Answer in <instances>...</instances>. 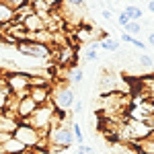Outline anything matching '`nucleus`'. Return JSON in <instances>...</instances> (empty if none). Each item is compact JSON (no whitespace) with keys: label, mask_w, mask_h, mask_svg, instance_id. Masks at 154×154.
I'll use <instances>...</instances> for the list:
<instances>
[{"label":"nucleus","mask_w":154,"mask_h":154,"mask_svg":"<svg viewBox=\"0 0 154 154\" xmlns=\"http://www.w3.org/2000/svg\"><path fill=\"white\" fill-rule=\"evenodd\" d=\"M117 23L121 25V27H125V25H128V23H131V21H130V17H128L125 12H119V17H117Z\"/></svg>","instance_id":"22"},{"label":"nucleus","mask_w":154,"mask_h":154,"mask_svg":"<svg viewBox=\"0 0 154 154\" xmlns=\"http://www.w3.org/2000/svg\"><path fill=\"white\" fill-rule=\"evenodd\" d=\"M23 154H31V152H29V150H27V152H23Z\"/></svg>","instance_id":"29"},{"label":"nucleus","mask_w":154,"mask_h":154,"mask_svg":"<svg viewBox=\"0 0 154 154\" xmlns=\"http://www.w3.org/2000/svg\"><path fill=\"white\" fill-rule=\"evenodd\" d=\"M0 43H2V35H0Z\"/></svg>","instance_id":"30"},{"label":"nucleus","mask_w":154,"mask_h":154,"mask_svg":"<svg viewBox=\"0 0 154 154\" xmlns=\"http://www.w3.org/2000/svg\"><path fill=\"white\" fill-rule=\"evenodd\" d=\"M35 109H37V103L29 95L25 97V99H19V105H17V119L27 121V119L35 113Z\"/></svg>","instance_id":"7"},{"label":"nucleus","mask_w":154,"mask_h":154,"mask_svg":"<svg viewBox=\"0 0 154 154\" xmlns=\"http://www.w3.org/2000/svg\"><path fill=\"white\" fill-rule=\"evenodd\" d=\"M78 152H82V154H93V148H91V146H80V148H78Z\"/></svg>","instance_id":"25"},{"label":"nucleus","mask_w":154,"mask_h":154,"mask_svg":"<svg viewBox=\"0 0 154 154\" xmlns=\"http://www.w3.org/2000/svg\"><path fill=\"white\" fill-rule=\"evenodd\" d=\"M72 134H74V138H76V142L82 146V131H80V125L76 123V121H72Z\"/></svg>","instance_id":"20"},{"label":"nucleus","mask_w":154,"mask_h":154,"mask_svg":"<svg viewBox=\"0 0 154 154\" xmlns=\"http://www.w3.org/2000/svg\"><path fill=\"white\" fill-rule=\"evenodd\" d=\"M148 41H150V45H154V31L150 33V35H148Z\"/></svg>","instance_id":"27"},{"label":"nucleus","mask_w":154,"mask_h":154,"mask_svg":"<svg viewBox=\"0 0 154 154\" xmlns=\"http://www.w3.org/2000/svg\"><path fill=\"white\" fill-rule=\"evenodd\" d=\"M17 49L23 54V56H29V58H37V60H45L49 58V45L45 43H35V41H21L17 43Z\"/></svg>","instance_id":"6"},{"label":"nucleus","mask_w":154,"mask_h":154,"mask_svg":"<svg viewBox=\"0 0 154 154\" xmlns=\"http://www.w3.org/2000/svg\"><path fill=\"white\" fill-rule=\"evenodd\" d=\"M138 148H140V154H154V140H142L138 142Z\"/></svg>","instance_id":"16"},{"label":"nucleus","mask_w":154,"mask_h":154,"mask_svg":"<svg viewBox=\"0 0 154 154\" xmlns=\"http://www.w3.org/2000/svg\"><path fill=\"white\" fill-rule=\"evenodd\" d=\"M29 97L33 99L37 103V107L39 105H48V103H51V88H29Z\"/></svg>","instance_id":"10"},{"label":"nucleus","mask_w":154,"mask_h":154,"mask_svg":"<svg viewBox=\"0 0 154 154\" xmlns=\"http://www.w3.org/2000/svg\"><path fill=\"white\" fill-rule=\"evenodd\" d=\"M23 27H25L27 33H39V31H45V21H41L35 12H33L31 17H27L23 21Z\"/></svg>","instance_id":"11"},{"label":"nucleus","mask_w":154,"mask_h":154,"mask_svg":"<svg viewBox=\"0 0 154 154\" xmlns=\"http://www.w3.org/2000/svg\"><path fill=\"white\" fill-rule=\"evenodd\" d=\"M99 48H103L105 51H117L119 49V41L113 39V37H107V39H103V41L99 43Z\"/></svg>","instance_id":"15"},{"label":"nucleus","mask_w":154,"mask_h":154,"mask_svg":"<svg viewBox=\"0 0 154 154\" xmlns=\"http://www.w3.org/2000/svg\"><path fill=\"white\" fill-rule=\"evenodd\" d=\"M12 138L14 140H19V142L23 144L27 150H33L37 144H39V140L43 138L41 134L37 130H33L27 121H19V125H17V130L12 131Z\"/></svg>","instance_id":"4"},{"label":"nucleus","mask_w":154,"mask_h":154,"mask_svg":"<svg viewBox=\"0 0 154 154\" xmlns=\"http://www.w3.org/2000/svg\"><path fill=\"white\" fill-rule=\"evenodd\" d=\"M148 11L154 12V0H152V2H148Z\"/></svg>","instance_id":"28"},{"label":"nucleus","mask_w":154,"mask_h":154,"mask_svg":"<svg viewBox=\"0 0 154 154\" xmlns=\"http://www.w3.org/2000/svg\"><path fill=\"white\" fill-rule=\"evenodd\" d=\"M97 48H99V43H97V41H93V43L88 45L86 54H84V60H86V62H93V60H97V56H99V54H97Z\"/></svg>","instance_id":"17"},{"label":"nucleus","mask_w":154,"mask_h":154,"mask_svg":"<svg viewBox=\"0 0 154 154\" xmlns=\"http://www.w3.org/2000/svg\"><path fill=\"white\" fill-rule=\"evenodd\" d=\"M54 115H56V107L51 105V103L39 105L35 109V113L27 119V123H29L33 130H37L41 136H48L49 128H51V121H54Z\"/></svg>","instance_id":"1"},{"label":"nucleus","mask_w":154,"mask_h":154,"mask_svg":"<svg viewBox=\"0 0 154 154\" xmlns=\"http://www.w3.org/2000/svg\"><path fill=\"white\" fill-rule=\"evenodd\" d=\"M6 78V86H8V91H11V95H14L17 99H25V97L29 95V74L27 72H19L14 70L11 74H6L4 76Z\"/></svg>","instance_id":"3"},{"label":"nucleus","mask_w":154,"mask_h":154,"mask_svg":"<svg viewBox=\"0 0 154 154\" xmlns=\"http://www.w3.org/2000/svg\"><path fill=\"white\" fill-rule=\"evenodd\" d=\"M48 142L49 146H56L60 150L70 148L74 142V134H72V123H62V125H51L48 131Z\"/></svg>","instance_id":"2"},{"label":"nucleus","mask_w":154,"mask_h":154,"mask_svg":"<svg viewBox=\"0 0 154 154\" xmlns=\"http://www.w3.org/2000/svg\"><path fill=\"white\" fill-rule=\"evenodd\" d=\"M130 43H131V45H136L138 49H144V43L140 41V39H136V37H131V39H130Z\"/></svg>","instance_id":"24"},{"label":"nucleus","mask_w":154,"mask_h":154,"mask_svg":"<svg viewBox=\"0 0 154 154\" xmlns=\"http://www.w3.org/2000/svg\"><path fill=\"white\" fill-rule=\"evenodd\" d=\"M74 154H82V152H74Z\"/></svg>","instance_id":"31"},{"label":"nucleus","mask_w":154,"mask_h":154,"mask_svg":"<svg viewBox=\"0 0 154 154\" xmlns=\"http://www.w3.org/2000/svg\"><path fill=\"white\" fill-rule=\"evenodd\" d=\"M125 14L130 17V21H134V23H138L140 19H142V8L140 6H136V4H130V6H125Z\"/></svg>","instance_id":"14"},{"label":"nucleus","mask_w":154,"mask_h":154,"mask_svg":"<svg viewBox=\"0 0 154 154\" xmlns=\"http://www.w3.org/2000/svg\"><path fill=\"white\" fill-rule=\"evenodd\" d=\"M0 148H2V154H23V152H27V148L19 140H14L12 136H8L4 142L0 144Z\"/></svg>","instance_id":"9"},{"label":"nucleus","mask_w":154,"mask_h":154,"mask_svg":"<svg viewBox=\"0 0 154 154\" xmlns=\"http://www.w3.org/2000/svg\"><path fill=\"white\" fill-rule=\"evenodd\" d=\"M140 31H142V25H140V23H134V21H131V23L125 25V33H128V35H131V37L138 35Z\"/></svg>","instance_id":"19"},{"label":"nucleus","mask_w":154,"mask_h":154,"mask_svg":"<svg viewBox=\"0 0 154 154\" xmlns=\"http://www.w3.org/2000/svg\"><path fill=\"white\" fill-rule=\"evenodd\" d=\"M56 62H58V66H62V68L72 66V64L76 62V51H74V48H72V45H64L62 49H58Z\"/></svg>","instance_id":"8"},{"label":"nucleus","mask_w":154,"mask_h":154,"mask_svg":"<svg viewBox=\"0 0 154 154\" xmlns=\"http://www.w3.org/2000/svg\"><path fill=\"white\" fill-rule=\"evenodd\" d=\"M140 64L144 68H152V58L150 56H140Z\"/></svg>","instance_id":"23"},{"label":"nucleus","mask_w":154,"mask_h":154,"mask_svg":"<svg viewBox=\"0 0 154 154\" xmlns=\"http://www.w3.org/2000/svg\"><path fill=\"white\" fill-rule=\"evenodd\" d=\"M74 91H72L68 84L64 86H56L54 93H51V105L56 107L58 111H68L74 107Z\"/></svg>","instance_id":"5"},{"label":"nucleus","mask_w":154,"mask_h":154,"mask_svg":"<svg viewBox=\"0 0 154 154\" xmlns=\"http://www.w3.org/2000/svg\"><path fill=\"white\" fill-rule=\"evenodd\" d=\"M17 125H19V119L17 117L6 115V113H0V134L12 136V131L17 130Z\"/></svg>","instance_id":"12"},{"label":"nucleus","mask_w":154,"mask_h":154,"mask_svg":"<svg viewBox=\"0 0 154 154\" xmlns=\"http://www.w3.org/2000/svg\"><path fill=\"white\" fill-rule=\"evenodd\" d=\"M70 82L72 84H80V82H82V68L76 66V68H72V70H70Z\"/></svg>","instance_id":"18"},{"label":"nucleus","mask_w":154,"mask_h":154,"mask_svg":"<svg viewBox=\"0 0 154 154\" xmlns=\"http://www.w3.org/2000/svg\"><path fill=\"white\" fill-rule=\"evenodd\" d=\"M14 21V11L6 0H0V27H6Z\"/></svg>","instance_id":"13"},{"label":"nucleus","mask_w":154,"mask_h":154,"mask_svg":"<svg viewBox=\"0 0 154 154\" xmlns=\"http://www.w3.org/2000/svg\"><path fill=\"white\" fill-rule=\"evenodd\" d=\"M103 19H107V21H109V19H113V14H111V11H103Z\"/></svg>","instance_id":"26"},{"label":"nucleus","mask_w":154,"mask_h":154,"mask_svg":"<svg viewBox=\"0 0 154 154\" xmlns=\"http://www.w3.org/2000/svg\"><path fill=\"white\" fill-rule=\"evenodd\" d=\"M8 88L6 91H0V113H4V109H6V101H8Z\"/></svg>","instance_id":"21"}]
</instances>
